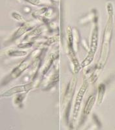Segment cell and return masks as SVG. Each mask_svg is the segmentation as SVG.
I'll return each instance as SVG.
<instances>
[{"label":"cell","mask_w":115,"mask_h":130,"mask_svg":"<svg viewBox=\"0 0 115 130\" xmlns=\"http://www.w3.org/2000/svg\"><path fill=\"white\" fill-rule=\"evenodd\" d=\"M87 87H88V84L87 83H84L82 85V87L80 89L79 92L78 93L77 96H76V101H75V109H74V111H73V115H74V117L76 118L77 117V115L79 113V111L80 109V106H81V102H82V98H83L84 94L85 93Z\"/></svg>","instance_id":"obj_1"},{"label":"cell","mask_w":115,"mask_h":130,"mask_svg":"<svg viewBox=\"0 0 115 130\" xmlns=\"http://www.w3.org/2000/svg\"><path fill=\"white\" fill-rule=\"evenodd\" d=\"M30 89H31V87H30V85L16 86L15 87H12V89H9L7 91L5 92L4 94H2V96H5V97H8V96H12L15 94L21 93V92H28Z\"/></svg>","instance_id":"obj_2"},{"label":"cell","mask_w":115,"mask_h":130,"mask_svg":"<svg viewBox=\"0 0 115 130\" xmlns=\"http://www.w3.org/2000/svg\"><path fill=\"white\" fill-rule=\"evenodd\" d=\"M97 36H98V32H97V28L96 27L94 30L92 35V43L91 47H90V53H92L93 55L95 54L97 50Z\"/></svg>","instance_id":"obj_3"},{"label":"cell","mask_w":115,"mask_h":130,"mask_svg":"<svg viewBox=\"0 0 115 130\" xmlns=\"http://www.w3.org/2000/svg\"><path fill=\"white\" fill-rule=\"evenodd\" d=\"M95 100H96V98H95V96H94V95L91 96L88 98V101L86 102V104L85 109H84V113L86 115H89L92 109L93 106H94Z\"/></svg>","instance_id":"obj_4"},{"label":"cell","mask_w":115,"mask_h":130,"mask_svg":"<svg viewBox=\"0 0 115 130\" xmlns=\"http://www.w3.org/2000/svg\"><path fill=\"white\" fill-rule=\"evenodd\" d=\"M26 30H27V26H25V25L20 27V28L17 31V32L15 33V35L14 38H15V39H17V38L19 37L20 36H21L22 35L24 34V32L26 31Z\"/></svg>","instance_id":"obj_5"},{"label":"cell","mask_w":115,"mask_h":130,"mask_svg":"<svg viewBox=\"0 0 115 130\" xmlns=\"http://www.w3.org/2000/svg\"><path fill=\"white\" fill-rule=\"evenodd\" d=\"M105 90V87L103 84H101L100 87H99V100H101L103 98Z\"/></svg>","instance_id":"obj_6"},{"label":"cell","mask_w":115,"mask_h":130,"mask_svg":"<svg viewBox=\"0 0 115 130\" xmlns=\"http://www.w3.org/2000/svg\"><path fill=\"white\" fill-rule=\"evenodd\" d=\"M26 54L25 52H20V51H13L9 53L10 56H22Z\"/></svg>","instance_id":"obj_7"},{"label":"cell","mask_w":115,"mask_h":130,"mask_svg":"<svg viewBox=\"0 0 115 130\" xmlns=\"http://www.w3.org/2000/svg\"><path fill=\"white\" fill-rule=\"evenodd\" d=\"M12 16H13L14 18H15L16 20H19V21L23 20L22 16H20V14H18V13H16V12H13V13L12 14Z\"/></svg>","instance_id":"obj_8"},{"label":"cell","mask_w":115,"mask_h":130,"mask_svg":"<svg viewBox=\"0 0 115 130\" xmlns=\"http://www.w3.org/2000/svg\"><path fill=\"white\" fill-rule=\"evenodd\" d=\"M32 46V44L31 43H25V44H22L18 45V47H20V48H24V47H30Z\"/></svg>","instance_id":"obj_9"},{"label":"cell","mask_w":115,"mask_h":130,"mask_svg":"<svg viewBox=\"0 0 115 130\" xmlns=\"http://www.w3.org/2000/svg\"><path fill=\"white\" fill-rule=\"evenodd\" d=\"M68 36H69V42H70V44L72 45V42H73V36H72V32L71 31L70 28H69V30H68Z\"/></svg>","instance_id":"obj_10"},{"label":"cell","mask_w":115,"mask_h":130,"mask_svg":"<svg viewBox=\"0 0 115 130\" xmlns=\"http://www.w3.org/2000/svg\"><path fill=\"white\" fill-rule=\"evenodd\" d=\"M27 1L33 5H39L41 2V0H27Z\"/></svg>","instance_id":"obj_11"},{"label":"cell","mask_w":115,"mask_h":130,"mask_svg":"<svg viewBox=\"0 0 115 130\" xmlns=\"http://www.w3.org/2000/svg\"><path fill=\"white\" fill-rule=\"evenodd\" d=\"M2 95L0 94V98H2Z\"/></svg>","instance_id":"obj_12"}]
</instances>
